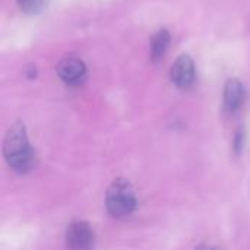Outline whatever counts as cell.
<instances>
[{"instance_id":"1","label":"cell","mask_w":250,"mask_h":250,"mask_svg":"<svg viewBox=\"0 0 250 250\" xmlns=\"http://www.w3.org/2000/svg\"><path fill=\"white\" fill-rule=\"evenodd\" d=\"M3 154L6 163L13 171L19 174H26L32 170L35 155L28 142L25 126L21 122H16L9 127L3 142Z\"/></svg>"},{"instance_id":"2","label":"cell","mask_w":250,"mask_h":250,"mask_svg":"<svg viewBox=\"0 0 250 250\" xmlns=\"http://www.w3.org/2000/svg\"><path fill=\"white\" fill-rule=\"evenodd\" d=\"M105 207L111 217L125 218L136 209V196L132 185L126 179H116L105 195Z\"/></svg>"},{"instance_id":"3","label":"cell","mask_w":250,"mask_h":250,"mask_svg":"<svg viewBox=\"0 0 250 250\" xmlns=\"http://www.w3.org/2000/svg\"><path fill=\"white\" fill-rule=\"evenodd\" d=\"M66 246L69 250L94 249V231L85 221H75L67 227Z\"/></svg>"},{"instance_id":"4","label":"cell","mask_w":250,"mask_h":250,"mask_svg":"<svg viewBox=\"0 0 250 250\" xmlns=\"http://www.w3.org/2000/svg\"><path fill=\"white\" fill-rule=\"evenodd\" d=\"M196 78L195 62L189 54H182L176 59L171 67V81L180 89H188L193 85Z\"/></svg>"},{"instance_id":"5","label":"cell","mask_w":250,"mask_h":250,"mask_svg":"<svg viewBox=\"0 0 250 250\" xmlns=\"http://www.w3.org/2000/svg\"><path fill=\"white\" fill-rule=\"evenodd\" d=\"M57 73L66 83L79 85L85 79L86 69L82 60L76 57H67L57 64Z\"/></svg>"},{"instance_id":"6","label":"cell","mask_w":250,"mask_h":250,"mask_svg":"<svg viewBox=\"0 0 250 250\" xmlns=\"http://www.w3.org/2000/svg\"><path fill=\"white\" fill-rule=\"evenodd\" d=\"M246 98V92H245V86L239 79H229L224 88V104L226 108L231 113L237 111Z\"/></svg>"},{"instance_id":"7","label":"cell","mask_w":250,"mask_h":250,"mask_svg":"<svg viewBox=\"0 0 250 250\" xmlns=\"http://www.w3.org/2000/svg\"><path fill=\"white\" fill-rule=\"evenodd\" d=\"M170 41H171V35L167 29H160L154 34L152 40H151V59L152 62H160L168 45H170Z\"/></svg>"},{"instance_id":"8","label":"cell","mask_w":250,"mask_h":250,"mask_svg":"<svg viewBox=\"0 0 250 250\" xmlns=\"http://www.w3.org/2000/svg\"><path fill=\"white\" fill-rule=\"evenodd\" d=\"M18 3L25 13H35L41 9L42 0H18Z\"/></svg>"},{"instance_id":"9","label":"cell","mask_w":250,"mask_h":250,"mask_svg":"<svg viewBox=\"0 0 250 250\" xmlns=\"http://www.w3.org/2000/svg\"><path fill=\"white\" fill-rule=\"evenodd\" d=\"M196 250H214V249H211V248H207V246H204V248H199V249H196Z\"/></svg>"}]
</instances>
